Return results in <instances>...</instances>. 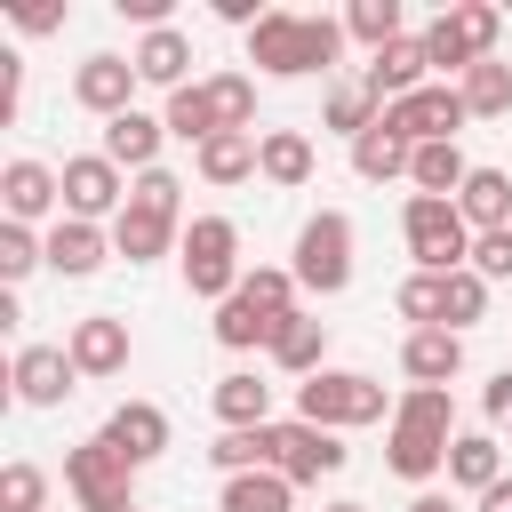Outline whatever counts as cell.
<instances>
[{
	"mask_svg": "<svg viewBox=\"0 0 512 512\" xmlns=\"http://www.w3.org/2000/svg\"><path fill=\"white\" fill-rule=\"evenodd\" d=\"M480 408H488V424H496V432H512V368L480 384Z\"/></svg>",
	"mask_w": 512,
	"mask_h": 512,
	"instance_id": "60d3db41",
	"label": "cell"
},
{
	"mask_svg": "<svg viewBox=\"0 0 512 512\" xmlns=\"http://www.w3.org/2000/svg\"><path fill=\"white\" fill-rule=\"evenodd\" d=\"M208 408H216L224 432H264V424H272V384H264L256 368H232V376H216Z\"/></svg>",
	"mask_w": 512,
	"mask_h": 512,
	"instance_id": "7402d4cb",
	"label": "cell"
},
{
	"mask_svg": "<svg viewBox=\"0 0 512 512\" xmlns=\"http://www.w3.org/2000/svg\"><path fill=\"white\" fill-rule=\"evenodd\" d=\"M496 480H504V448H496V432H456V448H448V488L480 504Z\"/></svg>",
	"mask_w": 512,
	"mask_h": 512,
	"instance_id": "4316f807",
	"label": "cell"
},
{
	"mask_svg": "<svg viewBox=\"0 0 512 512\" xmlns=\"http://www.w3.org/2000/svg\"><path fill=\"white\" fill-rule=\"evenodd\" d=\"M160 144H168V120H152V112H120V120H104V160H112V168L152 176V168H160Z\"/></svg>",
	"mask_w": 512,
	"mask_h": 512,
	"instance_id": "603a6c76",
	"label": "cell"
},
{
	"mask_svg": "<svg viewBox=\"0 0 512 512\" xmlns=\"http://www.w3.org/2000/svg\"><path fill=\"white\" fill-rule=\"evenodd\" d=\"M264 352H272V368H280V376H320V368H328V320L296 304V312L272 328V344H264Z\"/></svg>",
	"mask_w": 512,
	"mask_h": 512,
	"instance_id": "44dd1931",
	"label": "cell"
},
{
	"mask_svg": "<svg viewBox=\"0 0 512 512\" xmlns=\"http://www.w3.org/2000/svg\"><path fill=\"white\" fill-rule=\"evenodd\" d=\"M400 376L448 392V384L464 376V336H456V328H408V336H400Z\"/></svg>",
	"mask_w": 512,
	"mask_h": 512,
	"instance_id": "ac0fdd59",
	"label": "cell"
},
{
	"mask_svg": "<svg viewBox=\"0 0 512 512\" xmlns=\"http://www.w3.org/2000/svg\"><path fill=\"white\" fill-rule=\"evenodd\" d=\"M8 384H16L24 408H56L64 392H80V368H72L64 344H24V352L8 360Z\"/></svg>",
	"mask_w": 512,
	"mask_h": 512,
	"instance_id": "2e32d148",
	"label": "cell"
},
{
	"mask_svg": "<svg viewBox=\"0 0 512 512\" xmlns=\"http://www.w3.org/2000/svg\"><path fill=\"white\" fill-rule=\"evenodd\" d=\"M448 448H456V400L448 392H432V384H408L400 392V408H392V424H384V464H392V480H432V472H448Z\"/></svg>",
	"mask_w": 512,
	"mask_h": 512,
	"instance_id": "7a4b0ae2",
	"label": "cell"
},
{
	"mask_svg": "<svg viewBox=\"0 0 512 512\" xmlns=\"http://www.w3.org/2000/svg\"><path fill=\"white\" fill-rule=\"evenodd\" d=\"M104 440H112L136 472L160 464V456H168V408H160V400H120V408L104 416Z\"/></svg>",
	"mask_w": 512,
	"mask_h": 512,
	"instance_id": "d6986e66",
	"label": "cell"
},
{
	"mask_svg": "<svg viewBox=\"0 0 512 512\" xmlns=\"http://www.w3.org/2000/svg\"><path fill=\"white\" fill-rule=\"evenodd\" d=\"M0 512H48V472L16 456V464L0 472Z\"/></svg>",
	"mask_w": 512,
	"mask_h": 512,
	"instance_id": "74e56055",
	"label": "cell"
},
{
	"mask_svg": "<svg viewBox=\"0 0 512 512\" xmlns=\"http://www.w3.org/2000/svg\"><path fill=\"white\" fill-rule=\"evenodd\" d=\"M256 136H264V128H256ZM256 136H208V144L192 152L200 184H216V192H224V184H248V176H256Z\"/></svg>",
	"mask_w": 512,
	"mask_h": 512,
	"instance_id": "f546056e",
	"label": "cell"
},
{
	"mask_svg": "<svg viewBox=\"0 0 512 512\" xmlns=\"http://www.w3.org/2000/svg\"><path fill=\"white\" fill-rule=\"evenodd\" d=\"M136 512H144V504H136Z\"/></svg>",
	"mask_w": 512,
	"mask_h": 512,
	"instance_id": "bcb514c9",
	"label": "cell"
},
{
	"mask_svg": "<svg viewBox=\"0 0 512 512\" xmlns=\"http://www.w3.org/2000/svg\"><path fill=\"white\" fill-rule=\"evenodd\" d=\"M400 240H408L416 272H464V264H472V224H464L456 200L408 192V200H400Z\"/></svg>",
	"mask_w": 512,
	"mask_h": 512,
	"instance_id": "8992f818",
	"label": "cell"
},
{
	"mask_svg": "<svg viewBox=\"0 0 512 512\" xmlns=\"http://www.w3.org/2000/svg\"><path fill=\"white\" fill-rule=\"evenodd\" d=\"M184 184L168 176V168H152V176H136L128 184V208L112 216V256H128V264H160L168 248H184Z\"/></svg>",
	"mask_w": 512,
	"mask_h": 512,
	"instance_id": "3957f363",
	"label": "cell"
},
{
	"mask_svg": "<svg viewBox=\"0 0 512 512\" xmlns=\"http://www.w3.org/2000/svg\"><path fill=\"white\" fill-rule=\"evenodd\" d=\"M64 488H72L80 512H136V464H128L104 432L64 456Z\"/></svg>",
	"mask_w": 512,
	"mask_h": 512,
	"instance_id": "30bf717a",
	"label": "cell"
},
{
	"mask_svg": "<svg viewBox=\"0 0 512 512\" xmlns=\"http://www.w3.org/2000/svg\"><path fill=\"white\" fill-rule=\"evenodd\" d=\"M128 64H136V80H144V88H168V96H176V88H192V80H184V64H192V40H184L176 24L144 32V40L128 48Z\"/></svg>",
	"mask_w": 512,
	"mask_h": 512,
	"instance_id": "484cf974",
	"label": "cell"
},
{
	"mask_svg": "<svg viewBox=\"0 0 512 512\" xmlns=\"http://www.w3.org/2000/svg\"><path fill=\"white\" fill-rule=\"evenodd\" d=\"M8 16H16V32H56V24H64V8H56V0H16Z\"/></svg>",
	"mask_w": 512,
	"mask_h": 512,
	"instance_id": "b9f144b4",
	"label": "cell"
},
{
	"mask_svg": "<svg viewBox=\"0 0 512 512\" xmlns=\"http://www.w3.org/2000/svg\"><path fill=\"white\" fill-rule=\"evenodd\" d=\"M496 32H504V16H496L488 0H456V8H440V16L424 24V56H432L440 80H464L472 64L496 56Z\"/></svg>",
	"mask_w": 512,
	"mask_h": 512,
	"instance_id": "ba28073f",
	"label": "cell"
},
{
	"mask_svg": "<svg viewBox=\"0 0 512 512\" xmlns=\"http://www.w3.org/2000/svg\"><path fill=\"white\" fill-rule=\"evenodd\" d=\"M296 288L304 296H344L352 288V216L344 208H320V216H304V232H296Z\"/></svg>",
	"mask_w": 512,
	"mask_h": 512,
	"instance_id": "9c48e42d",
	"label": "cell"
},
{
	"mask_svg": "<svg viewBox=\"0 0 512 512\" xmlns=\"http://www.w3.org/2000/svg\"><path fill=\"white\" fill-rule=\"evenodd\" d=\"M40 264H48V240H40L32 224H0V280H8V288H24Z\"/></svg>",
	"mask_w": 512,
	"mask_h": 512,
	"instance_id": "8d00e7d4",
	"label": "cell"
},
{
	"mask_svg": "<svg viewBox=\"0 0 512 512\" xmlns=\"http://www.w3.org/2000/svg\"><path fill=\"white\" fill-rule=\"evenodd\" d=\"M344 432H320V424H304V416H288V424H272V472L280 480H296V488H312V480H336L344 472Z\"/></svg>",
	"mask_w": 512,
	"mask_h": 512,
	"instance_id": "8fae6325",
	"label": "cell"
},
{
	"mask_svg": "<svg viewBox=\"0 0 512 512\" xmlns=\"http://www.w3.org/2000/svg\"><path fill=\"white\" fill-rule=\"evenodd\" d=\"M464 176H472L464 144H416V160H408V184H416V192H432V200H456V192H464Z\"/></svg>",
	"mask_w": 512,
	"mask_h": 512,
	"instance_id": "4dcf8cb0",
	"label": "cell"
},
{
	"mask_svg": "<svg viewBox=\"0 0 512 512\" xmlns=\"http://www.w3.org/2000/svg\"><path fill=\"white\" fill-rule=\"evenodd\" d=\"M456 208H464L472 232H504V224H512V176H504V168H472L464 192H456Z\"/></svg>",
	"mask_w": 512,
	"mask_h": 512,
	"instance_id": "f1b7e54d",
	"label": "cell"
},
{
	"mask_svg": "<svg viewBox=\"0 0 512 512\" xmlns=\"http://www.w3.org/2000/svg\"><path fill=\"white\" fill-rule=\"evenodd\" d=\"M480 512H512V480H496V488L480 496Z\"/></svg>",
	"mask_w": 512,
	"mask_h": 512,
	"instance_id": "ee69618b",
	"label": "cell"
},
{
	"mask_svg": "<svg viewBox=\"0 0 512 512\" xmlns=\"http://www.w3.org/2000/svg\"><path fill=\"white\" fill-rule=\"evenodd\" d=\"M344 32L376 56V48H392V40H408V16H400V0H352L344 8Z\"/></svg>",
	"mask_w": 512,
	"mask_h": 512,
	"instance_id": "d590c367",
	"label": "cell"
},
{
	"mask_svg": "<svg viewBox=\"0 0 512 512\" xmlns=\"http://www.w3.org/2000/svg\"><path fill=\"white\" fill-rule=\"evenodd\" d=\"M296 296H304V288H296V272H288V264H256V272L216 304V320H208V328H216V344H224V352H256V344H272V328L296 312Z\"/></svg>",
	"mask_w": 512,
	"mask_h": 512,
	"instance_id": "277c9868",
	"label": "cell"
},
{
	"mask_svg": "<svg viewBox=\"0 0 512 512\" xmlns=\"http://www.w3.org/2000/svg\"><path fill=\"white\" fill-rule=\"evenodd\" d=\"M176 264H184V288H192L200 304H224V296L248 280V264H240V224H232V216H192Z\"/></svg>",
	"mask_w": 512,
	"mask_h": 512,
	"instance_id": "52a82bcc",
	"label": "cell"
},
{
	"mask_svg": "<svg viewBox=\"0 0 512 512\" xmlns=\"http://www.w3.org/2000/svg\"><path fill=\"white\" fill-rule=\"evenodd\" d=\"M464 120H472V112H464L456 80H432V88H416V96L384 104V128H392L400 144H456V128H464Z\"/></svg>",
	"mask_w": 512,
	"mask_h": 512,
	"instance_id": "7c38bea8",
	"label": "cell"
},
{
	"mask_svg": "<svg viewBox=\"0 0 512 512\" xmlns=\"http://www.w3.org/2000/svg\"><path fill=\"white\" fill-rule=\"evenodd\" d=\"M56 176H64V216H80V224H104V216L128 208V176L104 152H72Z\"/></svg>",
	"mask_w": 512,
	"mask_h": 512,
	"instance_id": "4fadbf2b",
	"label": "cell"
},
{
	"mask_svg": "<svg viewBox=\"0 0 512 512\" xmlns=\"http://www.w3.org/2000/svg\"><path fill=\"white\" fill-rule=\"evenodd\" d=\"M472 272L496 288V280H512V224L504 232H472Z\"/></svg>",
	"mask_w": 512,
	"mask_h": 512,
	"instance_id": "ab89813d",
	"label": "cell"
},
{
	"mask_svg": "<svg viewBox=\"0 0 512 512\" xmlns=\"http://www.w3.org/2000/svg\"><path fill=\"white\" fill-rule=\"evenodd\" d=\"M344 16H296V8H264L248 24V64L264 80H312V72H336L344 56Z\"/></svg>",
	"mask_w": 512,
	"mask_h": 512,
	"instance_id": "6da1fadb",
	"label": "cell"
},
{
	"mask_svg": "<svg viewBox=\"0 0 512 512\" xmlns=\"http://www.w3.org/2000/svg\"><path fill=\"white\" fill-rule=\"evenodd\" d=\"M408 512H456V496H440V488H424V496H416Z\"/></svg>",
	"mask_w": 512,
	"mask_h": 512,
	"instance_id": "7bdbcfd3",
	"label": "cell"
},
{
	"mask_svg": "<svg viewBox=\"0 0 512 512\" xmlns=\"http://www.w3.org/2000/svg\"><path fill=\"white\" fill-rule=\"evenodd\" d=\"M456 96H464L472 120H504V112H512V64H496V56L472 64V72L456 80Z\"/></svg>",
	"mask_w": 512,
	"mask_h": 512,
	"instance_id": "e575fe53",
	"label": "cell"
},
{
	"mask_svg": "<svg viewBox=\"0 0 512 512\" xmlns=\"http://www.w3.org/2000/svg\"><path fill=\"white\" fill-rule=\"evenodd\" d=\"M392 312L408 328H448V272H408L392 288Z\"/></svg>",
	"mask_w": 512,
	"mask_h": 512,
	"instance_id": "836d02e7",
	"label": "cell"
},
{
	"mask_svg": "<svg viewBox=\"0 0 512 512\" xmlns=\"http://www.w3.org/2000/svg\"><path fill=\"white\" fill-rule=\"evenodd\" d=\"M480 312H488V280H480L472 264H464V272H448V328L464 336V328H472Z\"/></svg>",
	"mask_w": 512,
	"mask_h": 512,
	"instance_id": "f35d334b",
	"label": "cell"
},
{
	"mask_svg": "<svg viewBox=\"0 0 512 512\" xmlns=\"http://www.w3.org/2000/svg\"><path fill=\"white\" fill-rule=\"evenodd\" d=\"M408 160H416V144H400L384 120L352 144V176H360V184H392V176H408Z\"/></svg>",
	"mask_w": 512,
	"mask_h": 512,
	"instance_id": "d6a6232c",
	"label": "cell"
},
{
	"mask_svg": "<svg viewBox=\"0 0 512 512\" xmlns=\"http://www.w3.org/2000/svg\"><path fill=\"white\" fill-rule=\"evenodd\" d=\"M376 120H384V104H376V88H368L360 72H352V80H328V96H320V128H336V136L360 144Z\"/></svg>",
	"mask_w": 512,
	"mask_h": 512,
	"instance_id": "83f0119b",
	"label": "cell"
},
{
	"mask_svg": "<svg viewBox=\"0 0 512 512\" xmlns=\"http://www.w3.org/2000/svg\"><path fill=\"white\" fill-rule=\"evenodd\" d=\"M328 512H368V504H328Z\"/></svg>",
	"mask_w": 512,
	"mask_h": 512,
	"instance_id": "f6af8a7d",
	"label": "cell"
},
{
	"mask_svg": "<svg viewBox=\"0 0 512 512\" xmlns=\"http://www.w3.org/2000/svg\"><path fill=\"white\" fill-rule=\"evenodd\" d=\"M64 352H72V368H80V384H112L120 368H128V320L120 312H88V320H72V336H64Z\"/></svg>",
	"mask_w": 512,
	"mask_h": 512,
	"instance_id": "9a60e30c",
	"label": "cell"
},
{
	"mask_svg": "<svg viewBox=\"0 0 512 512\" xmlns=\"http://www.w3.org/2000/svg\"><path fill=\"white\" fill-rule=\"evenodd\" d=\"M0 208H8V224H40L48 208H64V176L48 160H8L0 168Z\"/></svg>",
	"mask_w": 512,
	"mask_h": 512,
	"instance_id": "ffe728a7",
	"label": "cell"
},
{
	"mask_svg": "<svg viewBox=\"0 0 512 512\" xmlns=\"http://www.w3.org/2000/svg\"><path fill=\"white\" fill-rule=\"evenodd\" d=\"M392 392L376 384V376H360V368H320V376H304L296 384V416L304 424H320V432H360V424H392Z\"/></svg>",
	"mask_w": 512,
	"mask_h": 512,
	"instance_id": "5b68a950",
	"label": "cell"
},
{
	"mask_svg": "<svg viewBox=\"0 0 512 512\" xmlns=\"http://www.w3.org/2000/svg\"><path fill=\"white\" fill-rule=\"evenodd\" d=\"M136 64L128 56H112V48H96V56H80L72 64V104L80 112H96V120H120V112H136Z\"/></svg>",
	"mask_w": 512,
	"mask_h": 512,
	"instance_id": "5bb4252c",
	"label": "cell"
},
{
	"mask_svg": "<svg viewBox=\"0 0 512 512\" xmlns=\"http://www.w3.org/2000/svg\"><path fill=\"white\" fill-rule=\"evenodd\" d=\"M104 256H112V232H104V224H80V216H56V224H48V264H56L64 280L104 272Z\"/></svg>",
	"mask_w": 512,
	"mask_h": 512,
	"instance_id": "d4e9b609",
	"label": "cell"
},
{
	"mask_svg": "<svg viewBox=\"0 0 512 512\" xmlns=\"http://www.w3.org/2000/svg\"><path fill=\"white\" fill-rule=\"evenodd\" d=\"M312 168H320V160H312V136H304V128H264V136H256V176H264V184L304 192Z\"/></svg>",
	"mask_w": 512,
	"mask_h": 512,
	"instance_id": "cb8c5ba5",
	"label": "cell"
},
{
	"mask_svg": "<svg viewBox=\"0 0 512 512\" xmlns=\"http://www.w3.org/2000/svg\"><path fill=\"white\" fill-rule=\"evenodd\" d=\"M360 80L376 88V104H400V96H416V88H432V56H424V32H408V40H392V48H376V56L360 64Z\"/></svg>",
	"mask_w": 512,
	"mask_h": 512,
	"instance_id": "e0dca14e",
	"label": "cell"
},
{
	"mask_svg": "<svg viewBox=\"0 0 512 512\" xmlns=\"http://www.w3.org/2000/svg\"><path fill=\"white\" fill-rule=\"evenodd\" d=\"M216 512H296V480L280 472H240L216 488Z\"/></svg>",
	"mask_w": 512,
	"mask_h": 512,
	"instance_id": "1f68e13d",
	"label": "cell"
}]
</instances>
